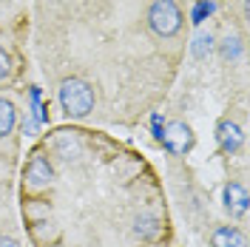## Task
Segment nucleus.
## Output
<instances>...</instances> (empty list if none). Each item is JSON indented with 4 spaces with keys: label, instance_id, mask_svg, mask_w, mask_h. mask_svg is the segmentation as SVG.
I'll return each mask as SVG.
<instances>
[{
    "label": "nucleus",
    "instance_id": "nucleus-9",
    "mask_svg": "<svg viewBox=\"0 0 250 247\" xmlns=\"http://www.w3.org/2000/svg\"><path fill=\"white\" fill-rule=\"evenodd\" d=\"M134 233L142 239H154V236H159V225H156L154 216H140L134 222Z\"/></svg>",
    "mask_w": 250,
    "mask_h": 247
},
{
    "label": "nucleus",
    "instance_id": "nucleus-6",
    "mask_svg": "<svg viewBox=\"0 0 250 247\" xmlns=\"http://www.w3.org/2000/svg\"><path fill=\"white\" fill-rule=\"evenodd\" d=\"M51 179H54V168L48 165V159L46 156H34L29 162V168H26V182H29V187L40 190V187L51 185Z\"/></svg>",
    "mask_w": 250,
    "mask_h": 247
},
{
    "label": "nucleus",
    "instance_id": "nucleus-12",
    "mask_svg": "<svg viewBox=\"0 0 250 247\" xmlns=\"http://www.w3.org/2000/svg\"><path fill=\"white\" fill-rule=\"evenodd\" d=\"M12 74V57H9V51L0 46V80H6Z\"/></svg>",
    "mask_w": 250,
    "mask_h": 247
},
{
    "label": "nucleus",
    "instance_id": "nucleus-5",
    "mask_svg": "<svg viewBox=\"0 0 250 247\" xmlns=\"http://www.w3.org/2000/svg\"><path fill=\"white\" fill-rule=\"evenodd\" d=\"M216 139H219V148L225 154H236L242 148V142H245V134H242V128L233 120H222L216 128Z\"/></svg>",
    "mask_w": 250,
    "mask_h": 247
},
{
    "label": "nucleus",
    "instance_id": "nucleus-8",
    "mask_svg": "<svg viewBox=\"0 0 250 247\" xmlns=\"http://www.w3.org/2000/svg\"><path fill=\"white\" fill-rule=\"evenodd\" d=\"M15 125H17V111L12 105V100L0 97V137H9L15 131Z\"/></svg>",
    "mask_w": 250,
    "mask_h": 247
},
{
    "label": "nucleus",
    "instance_id": "nucleus-13",
    "mask_svg": "<svg viewBox=\"0 0 250 247\" xmlns=\"http://www.w3.org/2000/svg\"><path fill=\"white\" fill-rule=\"evenodd\" d=\"M0 247H20V245H17V239H12V236H0Z\"/></svg>",
    "mask_w": 250,
    "mask_h": 247
},
{
    "label": "nucleus",
    "instance_id": "nucleus-11",
    "mask_svg": "<svg viewBox=\"0 0 250 247\" xmlns=\"http://www.w3.org/2000/svg\"><path fill=\"white\" fill-rule=\"evenodd\" d=\"M219 51H222L225 60H236V57L242 54V43H239V37H225L222 46H219Z\"/></svg>",
    "mask_w": 250,
    "mask_h": 247
},
{
    "label": "nucleus",
    "instance_id": "nucleus-7",
    "mask_svg": "<svg viewBox=\"0 0 250 247\" xmlns=\"http://www.w3.org/2000/svg\"><path fill=\"white\" fill-rule=\"evenodd\" d=\"M210 247H248V239H245V233L239 230V227H233V225H225V227L213 230Z\"/></svg>",
    "mask_w": 250,
    "mask_h": 247
},
{
    "label": "nucleus",
    "instance_id": "nucleus-10",
    "mask_svg": "<svg viewBox=\"0 0 250 247\" xmlns=\"http://www.w3.org/2000/svg\"><path fill=\"white\" fill-rule=\"evenodd\" d=\"M210 48H213V34L210 31H199L196 37H193V57H208L210 54Z\"/></svg>",
    "mask_w": 250,
    "mask_h": 247
},
{
    "label": "nucleus",
    "instance_id": "nucleus-4",
    "mask_svg": "<svg viewBox=\"0 0 250 247\" xmlns=\"http://www.w3.org/2000/svg\"><path fill=\"white\" fill-rule=\"evenodd\" d=\"M222 205H225V210L233 219H242L248 213V190L239 182H228L225 190H222Z\"/></svg>",
    "mask_w": 250,
    "mask_h": 247
},
{
    "label": "nucleus",
    "instance_id": "nucleus-1",
    "mask_svg": "<svg viewBox=\"0 0 250 247\" xmlns=\"http://www.w3.org/2000/svg\"><path fill=\"white\" fill-rule=\"evenodd\" d=\"M60 105L68 117H85L94 108V88L80 77L62 80L60 85Z\"/></svg>",
    "mask_w": 250,
    "mask_h": 247
},
{
    "label": "nucleus",
    "instance_id": "nucleus-2",
    "mask_svg": "<svg viewBox=\"0 0 250 247\" xmlns=\"http://www.w3.org/2000/svg\"><path fill=\"white\" fill-rule=\"evenodd\" d=\"M148 26L159 37H173L182 29V9L173 0H154L148 9Z\"/></svg>",
    "mask_w": 250,
    "mask_h": 247
},
{
    "label": "nucleus",
    "instance_id": "nucleus-3",
    "mask_svg": "<svg viewBox=\"0 0 250 247\" xmlns=\"http://www.w3.org/2000/svg\"><path fill=\"white\" fill-rule=\"evenodd\" d=\"M159 139L165 142V148L171 151V154H188L190 148H193V131H190V125L185 123H171Z\"/></svg>",
    "mask_w": 250,
    "mask_h": 247
}]
</instances>
